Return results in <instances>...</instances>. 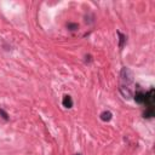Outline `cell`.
<instances>
[{"label":"cell","mask_w":155,"mask_h":155,"mask_svg":"<svg viewBox=\"0 0 155 155\" xmlns=\"http://www.w3.org/2000/svg\"><path fill=\"white\" fill-rule=\"evenodd\" d=\"M132 84H133V74L128 68L124 67L120 72L119 91L125 100H130L131 97H133V92H132V87H131Z\"/></svg>","instance_id":"cell-1"},{"label":"cell","mask_w":155,"mask_h":155,"mask_svg":"<svg viewBox=\"0 0 155 155\" xmlns=\"http://www.w3.org/2000/svg\"><path fill=\"white\" fill-rule=\"evenodd\" d=\"M133 98L138 104H144V102H145V92L142 91V90H137L133 94Z\"/></svg>","instance_id":"cell-2"},{"label":"cell","mask_w":155,"mask_h":155,"mask_svg":"<svg viewBox=\"0 0 155 155\" xmlns=\"http://www.w3.org/2000/svg\"><path fill=\"white\" fill-rule=\"evenodd\" d=\"M62 104H63V107L67 108V109H70V108L73 107V100H72V97H70L69 94H66V96L63 97Z\"/></svg>","instance_id":"cell-3"},{"label":"cell","mask_w":155,"mask_h":155,"mask_svg":"<svg viewBox=\"0 0 155 155\" xmlns=\"http://www.w3.org/2000/svg\"><path fill=\"white\" fill-rule=\"evenodd\" d=\"M111 119H113V114H111L109 110H106V111H103V113L101 114V120L104 121V123H108V121H110Z\"/></svg>","instance_id":"cell-4"},{"label":"cell","mask_w":155,"mask_h":155,"mask_svg":"<svg viewBox=\"0 0 155 155\" xmlns=\"http://www.w3.org/2000/svg\"><path fill=\"white\" fill-rule=\"evenodd\" d=\"M118 35H119V47H120V50L124 47V45H125V43H126V36L123 34V33H120V32H118Z\"/></svg>","instance_id":"cell-5"},{"label":"cell","mask_w":155,"mask_h":155,"mask_svg":"<svg viewBox=\"0 0 155 155\" xmlns=\"http://www.w3.org/2000/svg\"><path fill=\"white\" fill-rule=\"evenodd\" d=\"M67 28H68L69 30H72V32H75V30L79 29V24H78V23H68V24H67Z\"/></svg>","instance_id":"cell-6"},{"label":"cell","mask_w":155,"mask_h":155,"mask_svg":"<svg viewBox=\"0 0 155 155\" xmlns=\"http://www.w3.org/2000/svg\"><path fill=\"white\" fill-rule=\"evenodd\" d=\"M0 115H1V118H3L4 120H6V121L9 120V114H7L4 109H0Z\"/></svg>","instance_id":"cell-7"},{"label":"cell","mask_w":155,"mask_h":155,"mask_svg":"<svg viewBox=\"0 0 155 155\" xmlns=\"http://www.w3.org/2000/svg\"><path fill=\"white\" fill-rule=\"evenodd\" d=\"M92 62V56L91 55H86L85 56V63L87 64V63H91Z\"/></svg>","instance_id":"cell-8"},{"label":"cell","mask_w":155,"mask_h":155,"mask_svg":"<svg viewBox=\"0 0 155 155\" xmlns=\"http://www.w3.org/2000/svg\"><path fill=\"white\" fill-rule=\"evenodd\" d=\"M75 155H81V154H75Z\"/></svg>","instance_id":"cell-9"}]
</instances>
